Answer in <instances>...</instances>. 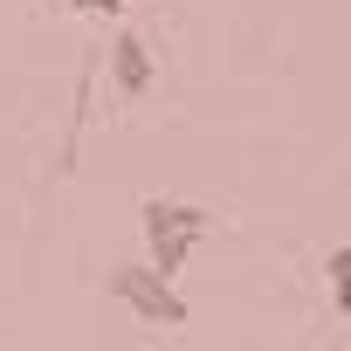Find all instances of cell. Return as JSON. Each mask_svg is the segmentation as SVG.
I'll return each instance as SVG.
<instances>
[{"mask_svg": "<svg viewBox=\"0 0 351 351\" xmlns=\"http://www.w3.org/2000/svg\"><path fill=\"white\" fill-rule=\"evenodd\" d=\"M138 221H145V248H152V269H158V276H180L186 255H193V248L207 241V228H214L207 207H193V200H165V193H152V200L138 207Z\"/></svg>", "mask_w": 351, "mask_h": 351, "instance_id": "cell-1", "label": "cell"}, {"mask_svg": "<svg viewBox=\"0 0 351 351\" xmlns=\"http://www.w3.org/2000/svg\"><path fill=\"white\" fill-rule=\"evenodd\" d=\"M110 296L124 303V310H138L145 324H165V330H180L193 310H186V296L172 289V276H158L152 262H124V269H110Z\"/></svg>", "mask_w": 351, "mask_h": 351, "instance_id": "cell-2", "label": "cell"}, {"mask_svg": "<svg viewBox=\"0 0 351 351\" xmlns=\"http://www.w3.org/2000/svg\"><path fill=\"white\" fill-rule=\"evenodd\" d=\"M110 90L117 97H145L152 90V49H145V35H117L110 42Z\"/></svg>", "mask_w": 351, "mask_h": 351, "instance_id": "cell-3", "label": "cell"}, {"mask_svg": "<svg viewBox=\"0 0 351 351\" xmlns=\"http://www.w3.org/2000/svg\"><path fill=\"white\" fill-rule=\"evenodd\" d=\"M324 282H330V310H337V317H351V241L324 255Z\"/></svg>", "mask_w": 351, "mask_h": 351, "instance_id": "cell-4", "label": "cell"}, {"mask_svg": "<svg viewBox=\"0 0 351 351\" xmlns=\"http://www.w3.org/2000/svg\"><path fill=\"white\" fill-rule=\"evenodd\" d=\"M76 14H110V8H124V0H69Z\"/></svg>", "mask_w": 351, "mask_h": 351, "instance_id": "cell-5", "label": "cell"}]
</instances>
